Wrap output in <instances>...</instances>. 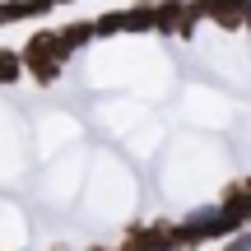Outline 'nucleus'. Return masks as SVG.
I'll list each match as a JSON object with an SVG mask.
<instances>
[{
	"label": "nucleus",
	"instance_id": "0eeeda50",
	"mask_svg": "<svg viewBox=\"0 0 251 251\" xmlns=\"http://www.w3.org/2000/svg\"><path fill=\"white\" fill-rule=\"evenodd\" d=\"M51 251H65V247H51Z\"/></svg>",
	"mask_w": 251,
	"mask_h": 251
},
{
	"label": "nucleus",
	"instance_id": "7ed1b4c3",
	"mask_svg": "<svg viewBox=\"0 0 251 251\" xmlns=\"http://www.w3.org/2000/svg\"><path fill=\"white\" fill-rule=\"evenodd\" d=\"M51 33H56V42H61V51H65V56L84 51V47L93 42V24H89V19H70V24L51 28Z\"/></svg>",
	"mask_w": 251,
	"mask_h": 251
},
{
	"label": "nucleus",
	"instance_id": "f257e3e1",
	"mask_svg": "<svg viewBox=\"0 0 251 251\" xmlns=\"http://www.w3.org/2000/svg\"><path fill=\"white\" fill-rule=\"evenodd\" d=\"M65 61H70V56L61 51V42H56V33H51V28H37V33L28 37L24 47H19V65H24V75H33L42 89L61 84Z\"/></svg>",
	"mask_w": 251,
	"mask_h": 251
},
{
	"label": "nucleus",
	"instance_id": "f03ea898",
	"mask_svg": "<svg viewBox=\"0 0 251 251\" xmlns=\"http://www.w3.org/2000/svg\"><path fill=\"white\" fill-rule=\"evenodd\" d=\"M224 214H233V219H242V224H251V181L247 177H237V181H228L224 186V196L214 200Z\"/></svg>",
	"mask_w": 251,
	"mask_h": 251
},
{
	"label": "nucleus",
	"instance_id": "20e7f679",
	"mask_svg": "<svg viewBox=\"0 0 251 251\" xmlns=\"http://www.w3.org/2000/svg\"><path fill=\"white\" fill-rule=\"evenodd\" d=\"M24 79V65H19V51H9V47H0V89H9V84Z\"/></svg>",
	"mask_w": 251,
	"mask_h": 251
},
{
	"label": "nucleus",
	"instance_id": "423d86ee",
	"mask_svg": "<svg viewBox=\"0 0 251 251\" xmlns=\"http://www.w3.org/2000/svg\"><path fill=\"white\" fill-rule=\"evenodd\" d=\"M42 5H47V9H61V5H70V0H42Z\"/></svg>",
	"mask_w": 251,
	"mask_h": 251
},
{
	"label": "nucleus",
	"instance_id": "39448f33",
	"mask_svg": "<svg viewBox=\"0 0 251 251\" xmlns=\"http://www.w3.org/2000/svg\"><path fill=\"white\" fill-rule=\"evenodd\" d=\"M89 24H93V37H117L121 33V9H107V14L89 19Z\"/></svg>",
	"mask_w": 251,
	"mask_h": 251
}]
</instances>
